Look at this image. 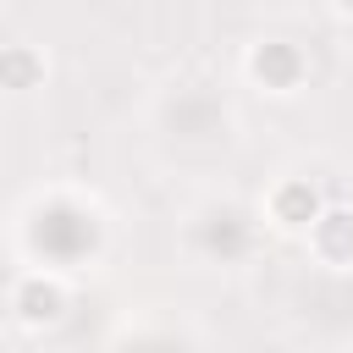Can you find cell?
<instances>
[{"label":"cell","instance_id":"6da1fadb","mask_svg":"<svg viewBox=\"0 0 353 353\" xmlns=\"http://www.w3.org/2000/svg\"><path fill=\"white\" fill-rule=\"evenodd\" d=\"M259 210H265L270 232H281V237H298V243H303V237L314 232V221L331 210V199L320 193V182H314V176H276V182L265 188Z\"/></svg>","mask_w":353,"mask_h":353},{"label":"cell","instance_id":"7a4b0ae2","mask_svg":"<svg viewBox=\"0 0 353 353\" xmlns=\"http://www.w3.org/2000/svg\"><path fill=\"white\" fill-rule=\"evenodd\" d=\"M66 309H72V281L61 270H22L11 281V320L22 331H33V336L55 331L66 320Z\"/></svg>","mask_w":353,"mask_h":353},{"label":"cell","instance_id":"3957f363","mask_svg":"<svg viewBox=\"0 0 353 353\" xmlns=\"http://www.w3.org/2000/svg\"><path fill=\"white\" fill-rule=\"evenodd\" d=\"M243 66H248L254 83H265V94H298L303 77H309V55L298 44H287V39H259L243 55Z\"/></svg>","mask_w":353,"mask_h":353},{"label":"cell","instance_id":"277c9868","mask_svg":"<svg viewBox=\"0 0 353 353\" xmlns=\"http://www.w3.org/2000/svg\"><path fill=\"white\" fill-rule=\"evenodd\" d=\"M303 248L325 265V270H353V204H331L314 232L303 237Z\"/></svg>","mask_w":353,"mask_h":353},{"label":"cell","instance_id":"5b68a950","mask_svg":"<svg viewBox=\"0 0 353 353\" xmlns=\"http://www.w3.org/2000/svg\"><path fill=\"white\" fill-rule=\"evenodd\" d=\"M44 72H50L44 50H33V44H22V39L0 50V77H6V88H11V94H28V88H39V83H44Z\"/></svg>","mask_w":353,"mask_h":353},{"label":"cell","instance_id":"8992f818","mask_svg":"<svg viewBox=\"0 0 353 353\" xmlns=\"http://www.w3.org/2000/svg\"><path fill=\"white\" fill-rule=\"evenodd\" d=\"M331 17H336V22H347V28H353V6H331Z\"/></svg>","mask_w":353,"mask_h":353}]
</instances>
